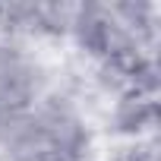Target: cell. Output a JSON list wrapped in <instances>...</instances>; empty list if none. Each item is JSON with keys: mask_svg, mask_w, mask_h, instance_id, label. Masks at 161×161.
<instances>
[{"mask_svg": "<svg viewBox=\"0 0 161 161\" xmlns=\"http://www.w3.org/2000/svg\"><path fill=\"white\" fill-rule=\"evenodd\" d=\"M66 38L76 44L79 54L89 60H111V57H136V54H155L145 51L108 10V3H76Z\"/></svg>", "mask_w": 161, "mask_h": 161, "instance_id": "1", "label": "cell"}, {"mask_svg": "<svg viewBox=\"0 0 161 161\" xmlns=\"http://www.w3.org/2000/svg\"><path fill=\"white\" fill-rule=\"evenodd\" d=\"M47 92V69L29 44L0 38V111H32Z\"/></svg>", "mask_w": 161, "mask_h": 161, "instance_id": "2", "label": "cell"}, {"mask_svg": "<svg viewBox=\"0 0 161 161\" xmlns=\"http://www.w3.org/2000/svg\"><path fill=\"white\" fill-rule=\"evenodd\" d=\"M108 123L117 136H126L136 142L158 126V98L136 95V92L117 95L111 111H108Z\"/></svg>", "mask_w": 161, "mask_h": 161, "instance_id": "3", "label": "cell"}, {"mask_svg": "<svg viewBox=\"0 0 161 161\" xmlns=\"http://www.w3.org/2000/svg\"><path fill=\"white\" fill-rule=\"evenodd\" d=\"M108 10L145 51H155L158 29H161L158 3H152V0H117V3H108Z\"/></svg>", "mask_w": 161, "mask_h": 161, "instance_id": "4", "label": "cell"}, {"mask_svg": "<svg viewBox=\"0 0 161 161\" xmlns=\"http://www.w3.org/2000/svg\"><path fill=\"white\" fill-rule=\"evenodd\" d=\"M120 161H158V145L145 142V139H136L130 148H123Z\"/></svg>", "mask_w": 161, "mask_h": 161, "instance_id": "5", "label": "cell"}]
</instances>
